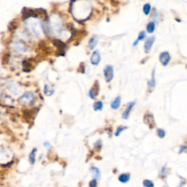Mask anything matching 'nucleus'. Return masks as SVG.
Here are the masks:
<instances>
[{"label":"nucleus","instance_id":"nucleus-3","mask_svg":"<svg viewBox=\"0 0 187 187\" xmlns=\"http://www.w3.org/2000/svg\"><path fill=\"white\" fill-rule=\"evenodd\" d=\"M160 61L163 66H167L170 61V55L169 52L164 51V52L161 53L160 55Z\"/></svg>","mask_w":187,"mask_h":187},{"label":"nucleus","instance_id":"nucleus-16","mask_svg":"<svg viewBox=\"0 0 187 187\" xmlns=\"http://www.w3.org/2000/svg\"><path fill=\"white\" fill-rule=\"evenodd\" d=\"M36 152H37V149L34 148L32 151V152L30 153V154H29V162H30V163L32 164H34V163H35Z\"/></svg>","mask_w":187,"mask_h":187},{"label":"nucleus","instance_id":"nucleus-17","mask_svg":"<svg viewBox=\"0 0 187 187\" xmlns=\"http://www.w3.org/2000/svg\"><path fill=\"white\" fill-rule=\"evenodd\" d=\"M91 173L92 175L94 178V179L96 178H100V172L97 167H92L91 169Z\"/></svg>","mask_w":187,"mask_h":187},{"label":"nucleus","instance_id":"nucleus-29","mask_svg":"<svg viewBox=\"0 0 187 187\" xmlns=\"http://www.w3.org/2000/svg\"><path fill=\"white\" fill-rule=\"evenodd\" d=\"M44 146L46 148H48V149L51 148V145L48 142H45V143H44Z\"/></svg>","mask_w":187,"mask_h":187},{"label":"nucleus","instance_id":"nucleus-27","mask_svg":"<svg viewBox=\"0 0 187 187\" xmlns=\"http://www.w3.org/2000/svg\"><path fill=\"white\" fill-rule=\"evenodd\" d=\"M186 147L185 146H181L180 147V150H179V153H183V152H186Z\"/></svg>","mask_w":187,"mask_h":187},{"label":"nucleus","instance_id":"nucleus-30","mask_svg":"<svg viewBox=\"0 0 187 187\" xmlns=\"http://www.w3.org/2000/svg\"><path fill=\"white\" fill-rule=\"evenodd\" d=\"M138 43H139V41H138V40H136L135 42H134L132 45H133V46H137L138 45Z\"/></svg>","mask_w":187,"mask_h":187},{"label":"nucleus","instance_id":"nucleus-6","mask_svg":"<svg viewBox=\"0 0 187 187\" xmlns=\"http://www.w3.org/2000/svg\"><path fill=\"white\" fill-rule=\"evenodd\" d=\"M99 91H100V86L98 84V82L96 81L95 84L94 85L93 87L90 89L89 92V95L90 97V98L91 99H95L97 97L99 94Z\"/></svg>","mask_w":187,"mask_h":187},{"label":"nucleus","instance_id":"nucleus-18","mask_svg":"<svg viewBox=\"0 0 187 187\" xmlns=\"http://www.w3.org/2000/svg\"><path fill=\"white\" fill-rule=\"evenodd\" d=\"M94 110L95 111H102L103 109V103L102 101H97L93 105Z\"/></svg>","mask_w":187,"mask_h":187},{"label":"nucleus","instance_id":"nucleus-4","mask_svg":"<svg viewBox=\"0 0 187 187\" xmlns=\"http://www.w3.org/2000/svg\"><path fill=\"white\" fill-rule=\"evenodd\" d=\"M100 60H101V56H100V52L99 51H94L91 54V56L90 61L91 63L93 65H98L100 62Z\"/></svg>","mask_w":187,"mask_h":187},{"label":"nucleus","instance_id":"nucleus-23","mask_svg":"<svg viewBox=\"0 0 187 187\" xmlns=\"http://www.w3.org/2000/svg\"><path fill=\"white\" fill-rule=\"evenodd\" d=\"M157 134H158V136L160 137V138H164V137H165L166 132L164 129H157Z\"/></svg>","mask_w":187,"mask_h":187},{"label":"nucleus","instance_id":"nucleus-1","mask_svg":"<svg viewBox=\"0 0 187 187\" xmlns=\"http://www.w3.org/2000/svg\"><path fill=\"white\" fill-rule=\"evenodd\" d=\"M34 100V94L32 91H27L24 93L19 99V101L23 105H29L32 103Z\"/></svg>","mask_w":187,"mask_h":187},{"label":"nucleus","instance_id":"nucleus-24","mask_svg":"<svg viewBox=\"0 0 187 187\" xmlns=\"http://www.w3.org/2000/svg\"><path fill=\"white\" fill-rule=\"evenodd\" d=\"M146 32H145L144 31H141V32L139 33V35H138V37L137 40H138V41H140V40H143L146 38Z\"/></svg>","mask_w":187,"mask_h":187},{"label":"nucleus","instance_id":"nucleus-19","mask_svg":"<svg viewBox=\"0 0 187 187\" xmlns=\"http://www.w3.org/2000/svg\"><path fill=\"white\" fill-rule=\"evenodd\" d=\"M154 74H155V71L153 70V74H152L151 80H149V81L148 82V86L149 88H153L155 86V85H156V80H155Z\"/></svg>","mask_w":187,"mask_h":187},{"label":"nucleus","instance_id":"nucleus-5","mask_svg":"<svg viewBox=\"0 0 187 187\" xmlns=\"http://www.w3.org/2000/svg\"><path fill=\"white\" fill-rule=\"evenodd\" d=\"M156 37L154 36H151V37H148L146 39V42L144 43V51L146 53H148L151 49L152 46H153V43H154Z\"/></svg>","mask_w":187,"mask_h":187},{"label":"nucleus","instance_id":"nucleus-28","mask_svg":"<svg viewBox=\"0 0 187 187\" xmlns=\"http://www.w3.org/2000/svg\"><path fill=\"white\" fill-rule=\"evenodd\" d=\"M166 174V168L165 167H163L162 169L161 172H160V175H164Z\"/></svg>","mask_w":187,"mask_h":187},{"label":"nucleus","instance_id":"nucleus-22","mask_svg":"<svg viewBox=\"0 0 187 187\" xmlns=\"http://www.w3.org/2000/svg\"><path fill=\"white\" fill-rule=\"evenodd\" d=\"M143 186H144V187H153L154 186V184H153V183L151 181H150V180H144V181H143Z\"/></svg>","mask_w":187,"mask_h":187},{"label":"nucleus","instance_id":"nucleus-20","mask_svg":"<svg viewBox=\"0 0 187 187\" xmlns=\"http://www.w3.org/2000/svg\"><path fill=\"white\" fill-rule=\"evenodd\" d=\"M151 6L150 4L147 3L146 4V5H144V6H143V10L145 15H148L151 12Z\"/></svg>","mask_w":187,"mask_h":187},{"label":"nucleus","instance_id":"nucleus-12","mask_svg":"<svg viewBox=\"0 0 187 187\" xmlns=\"http://www.w3.org/2000/svg\"><path fill=\"white\" fill-rule=\"evenodd\" d=\"M54 45L56 46L57 48H59L60 52H64V49L65 48V44L63 43V42H61V40H54Z\"/></svg>","mask_w":187,"mask_h":187},{"label":"nucleus","instance_id":"nucleus-26","mask_svg":"<svg viewBox=\"0 0 187 187\" xmlns=\"http://www.w3.org/2000/svg\"><path fill=\"white\" fill-rule=\"evenodd\" d=\"M94 146H95L96 148L97 149H100L102 147V142L100 141V140H98V141L97 142V143H95V144H94Z\"/></svg>","mask_w":187,"mask_h":187},{"label":"nucleus","instance_id":"nucleus-25","mask_svg":"<svg viewBox=\"0 0 187 187\" xmlns=\"http://www.w3.org/2000/svg\"><path fill=\"white\" fill-rule=\"evenodd\" d=\"M97 185V180L96 179H93L89 182V186L90 187H96Z\"/></svg>","mask_w":187,"mask_h":187},{"label":"nucleus","instance_id":"nucleus-15","mask_svg":"<svg viewBox=\"0 0 187 187\" xmlns=\"http://www.w3.org/2000/svg\"><path fill=\"white\" fill-rule=\"evenodd\" d=\"M155 30V23L153 21L149 22L148 23L146 26V31L147 32L149 33V34H152V33L154 32Z\"/></svg>","mask_w":187,"mask_h":187},{"label":"nucleus","instance_id":"nucleus-11","mask_svg":"<svg viewBox=\"0 0 187 187\" xmlns=\"http://www.w3.org/2000/svg\"><path fill=\"white\" fill-rule=\"evenodd\" d=\"M10 157V154L6 150H3V149L0 148V162H6L7 159Z\"/></svg>","mask_w":187,"mask_h":187},{"label":"nucleus","instance_id":"nucleus-14","mask_svg":"<svg viewBox=\"0 0 187 187\" xmlns=\"http://www.w3.org/2000/svg\"><path fill=\"white\" fill-rule=\"evenodd\" d=\"M130 179V175L129 173H124L121 174L119 177H118V180L121 183H127Z\"/></svg>","mask_w":187,"mask_h":187},{"label":"nucleus","instance_id":"nucleus-13","mask_svg":"<svg viewBox=\"0 0 187 187\" xmlns=\"http://www.w3.org/2000/svg\"><path fill=\"white\" fill-rule=\"evenodd\" d=\"M55 92L54 89L53 88L50 87L48 84H45L44 86V93L46 96H51L53 95Z\"/></svg>","mask_w":187,"mask_h":187},{"label":"nucleus","instance_id":"nucleus-7","mask_svg":"<svg viewBox=\"0 0 187 187\" xmlns=\"http://www.w3.org/2000/svg\"><path fill=\"white\" fill-rule=\"evenodd\" d=\"M135 104V102H130L128 103L127 105H126V109H125V111H124V113H122V118H124V119H128L131 111H132V109L134 107Z\"/></svg>","mask_w":187,"mask_h":187},{"label":"nucleus","instance_id":"nucleus-9","mask_svg":"<svg viewBox=\"0 0 187 187\" xmlns=\"http://www.w3.org/2000/svg\"><path fill=\"white\" fill-rule=\"evenodd\" d=\"M8 89L12 92L13 94H18L19 92V89L17 86V85L15 84L13 82H9L8 83Z\"/></svg>","mask_w":187,"mask_h":187},{"label":"nucleus","instance_id":"nucleus-8","mask_svg":"<svg viewBox=\"0 0 187 187\" xmlns=\"http://www.w3.org/2000/svg\"><path fill=\"white\" fill-rule=\"evenodd\" d=\"M97 43H98V37L97 36L94 35L91 37V38L89 41V48L90 50H93L97 46Z\"/></svg>","mask_w":187,"mask_h":187},{"label":"nucleus","instance_id":"nucleus-2","mask_svg":"<svg viewBox=\"0 0 187 187\" xmlns=\"http://www.w3.org/2000/svg\"><path fill=\"white\" fill-rule=\"evenodd\" d=\"M103 72H104V78H105L106 82L110 83V82L113 80L114 76L113 67L111 65H107V66L104 67Z\"/></svg>","mask_w":187,"mask_h":187},{"label":"nucleus","instance_id":"nucleus-10","mask_svg":"<svg viewBox=\"0 0 187 187\" xmlns=\"http://www.w3.org/2000/svg\"><path fill=\"white\" fill-rule=\"evenodd\" d=\"M121 97H117L116 98H115V100L111 102V108L113 109V110H117V109L119 108L120 105H121Z\"/></svg>","mask_w":187,"mask_h":187},{"label":"nucleus","instance_id":"nucleus-21","mask_svg":"<svg viewBox=\"0 0 187 187\" xmlns=\"http://www.w3.org/2000/svg\"><path fill=\"white\" fill-rule=\"evenodd\" d=\"M127 129V127H126V126H119V127L117 128L116 131V132H115V135L116 137L119 136L120 134H121L123 131H124L125 129Z\"/></svg>","mask_w":187,"mask_h":187}]
</instances>
